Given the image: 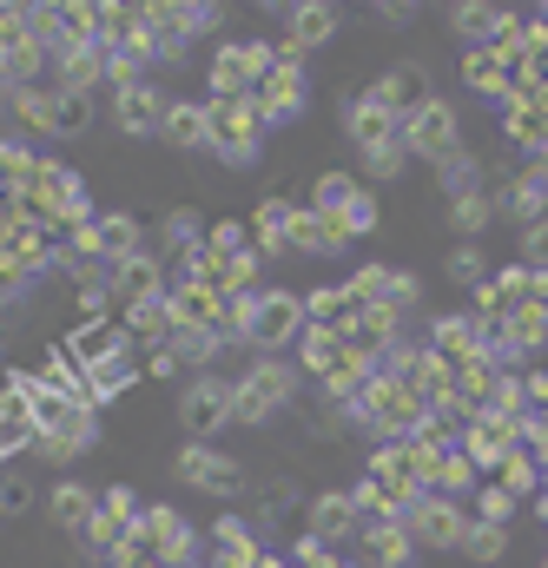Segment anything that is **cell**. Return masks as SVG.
Masks as SVG:
<instances>
[{
	"label": "cell",
	"mask_w": 548,
	"mask_h": 568,
	"mask_svg": "<svg viewBox=\"0 0 548 568\" xmlns=\"http://www.w3.org/2000/svg\"><path fill=\"white\" fill-rule=\"evenodd\" d=\"M172 469H179L192 489H205V496H239V489H245L239 463H232V456H219V449H212V443H199V436L179 449V463H172Z\"/></svg>",
	"instance_id": "obj_1"
},
{
	"label": "cell",
	"mask_w": 548,
	"mask_h": 568,
	"mask_svg": "<svg viewBox=\"0 0 548 568\" xmlns=\"http://www.w3.org/2000/svg\"><path fill=\"white\" fill-rule=\"evenodd\" d=\"M284 404H291V371H284V364H258V371L239 384L232 417H239V424H265V417L284 410Z\"/></svg>",
	"instance_id": "obj_2"
},
{
	"label": "cell",
	"mask_w": 548,
	"mask_h": 568,
	"mask_svg": "<svg viewBox=\"0 0 548 568\" xmlns=\"http://www.w3.org/2000/svg\"><path fill=\"white\" fill-rule=\"evenodd\" d=\"M232 397H239V390H232L225 377H199V384L185 390V404H179V424H185V436H199V443H205L212 429L232 417Z\"/></svg>",
	"instance_id": "obj_3"
},
{
	"label": "cell",
	"mask_w": 548,
	"mask_h": 568,
	"mask_svg": "<svg viewBox=\"0 0 548 568\" xmlns=\"http://www.w3.org/2000/svg\"><path fill=\"white\" fill-rule=\"evenodd\" d=\"M239 331H245L252 344H284V337L297 331V304H291L284 291H265V297L239 304Z\"/></svg>",
	"instance_id": "obj_4"
},
{
	"label": "cell",
	"mask_w": 548,
	"mask_h": 568,
	"mask_svg": "<svg viewBox=\"0 0 548 568\" xmlns=\"http://www.w3.org/2000/svg\"><path fill=\"white\" fill-rule=\"evenodd\" d=\"M252 562H258V536H252V523L219 516V523H212V568H252Z\"/></svg>",
	"instance_id": "obj_5"
},
{
	"label": "cell",
	"mask_w": 548,
	"mask_h": 568,
	"mask_svg": "<svg viewBox=\"0 0 548 568\" xmlns=\"http://www.w3.org/2000/svg\"><path fill=\"white\" fill-rule=\"evenodd\" d=\"M311 536H324L331 549H337V536H364V523H357V503H351L344 489L317 496V503H311Z\"/></svg>",
	"instance_id": "obj_6"
},
{
	"label": "cell",
	"mask_w": 548,
	"mask_h": 568,
	"mask_svg": "<svg viewBox=\"0 0 548 568\" xmlns=\"http://www.w3.org/2000/svg\"><path fill=\"white\" fill-rule=\"evenodd\" d=\"M93 516H100V496H93V489H80V483H60V489H53V523H60L67 536H80V542H87Z\"/></svg>",
	"instance_id": "obj_7"
},
{
	"label": "cell",
	"mask_w": 548,
	"mask_h": 568,
	"mask_svg": "<svg viewBox=\"0 0 548 568\" xmlns=\"http://www.w3.org/2000/svg\"><path fill=\"white\" fill-rule=\"evenodd\" d=\"M364 549H371V568H410L416 536L404 523H377V529H364Z\"/></svg>",
	"instance_id": "obj_8"
},
{
	"label": "cell",
	"mask_w": 548,
	"mask_h": 568,
	"mask_svg": "<svg viewBox=\"0 0 548 568\" xmlns=\"http://www.w3.org/2000/svg\"><path fill=\"white\" fill-rule=\"evenodd\" d=\"M27 443H40V424H33V410L13 397V404L0 410V463H7V456H20Z\"/></svg>",
	"instance_id": "obj_9"
},
{
	"label": "cell",
	"mask_w": 548,
	"mask_h": 568,
	"mask_svg": "<svg viewBox=\"0 0 548 568\" xmlns=\"http://www.w3.org/2000/svg\"><path fill=\"white\" fill-rule=\"evenodd\" d=\"M503 549H509V523H469V536H463V556L469 562H503Z\"/></svg>",
	"instance_id": "obj_10"
},
{
	"label": "cell",
	"mask_w": 548,
	"mask_h": 568,
	"mask_svg": "<svg viewBox=\"0 0 548 568\" xmlns=\"http://www.w3.org/2000/svg\"><path fill=\"white\" fill-rule=\"evenodd\" d=\"M516 503H522V496H516L509 483H489V489L476 496V516H483V523H509V516H516Z\"/></svg>",
	"instance_id": "obj_11"
},
{
	"label": "cell",
	"mask_w": 548,
	"mask_h": 568,
	"mask_svg": "<svg viewBox=\"0 0 548 568\" xmlns=\"http://www.w3.org/2000/svg\"><path fill=\"white\" fill-rule=\"evenodd\" d=\"M100 509H113V516H139V496L126 483H113V489H100Z\"/></svg>",
	"instance_id": "obj_12"
},
{
	"label": "cell",
	"mask_w": 548,
	"mask_h": 568,
	"mask_svg": "<svg viewBox=\"0 0 548 568\" xmlns=\"http://www.w3.org/2000/svg\"><path fill=\"white\" fill-rule=\"evenodd\" d=\"M13 397H20V390H13V384H7V377H0V410H7V404H13Z\"/></svg>",
	"instance_id": "obj_13"
},
{
	"label": "cell",
	"mask_w": 548,
	"mask_h": 568,
	"mask_svg": "<svg viewBox=\"0 0 548 568\" xmlns=\"http://www.w3.org/2000/svg\"><path fill=\"white\" fill-rule=\"evenodd\" d=\"M252 568H291V562H277V556H258V562H252Z\"/></svg>",
	"instance_id": "obj_14"
},
{
	"label": "cell",
	"mask_w": 548,
	"mask_h": 568,
	"mask_svg": "<svg viewBox=\"0 0 548 568\" xmlns=\"http://www.w3.org/2000/svg\"><path fill=\"white\" fill-rule=\"evenodd\" d=\"M542 523H548V489H542Z\"/></svg>",
	"instance_id": "obj_15"
},
{
	"label": "cell",
	"mask_w": 548,
	"mask_h": 568,
	"mask_svg": "<svg viewBox=\"0 0 548 568\" xmlns=\"http://www.w3.org/2000/svg\"><path fill=\"white\" fill-rule=\"evenodd\" d=\"M0 516H7V496H0Z\"/></svg>",
	"instance_id": "obj_16"
},
{
	"label": "cell",
	"mask_w": 548,
	"mask_h": 568,
	"mask_svg": "<svg viewBox=\"0 0 548 568\" xmlns=\"http://www.w3.org/2000/svg\"><path fill=\"white\" fill-rule=\"evenodd\" d=\"M542 568H548V562H542Z\"/></svg>",
	"instance_id": "obj_17"
}]
</instances>
